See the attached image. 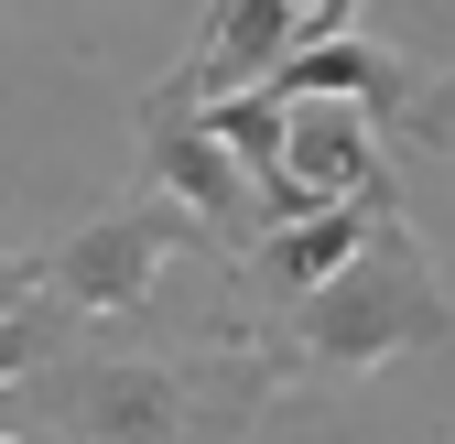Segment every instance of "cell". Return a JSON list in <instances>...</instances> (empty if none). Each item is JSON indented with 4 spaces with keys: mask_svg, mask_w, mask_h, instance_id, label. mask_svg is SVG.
<instances>
[{
    "mask_svg": "<svg viewBox=\"0 0 455 444\" xmlns=\"http://www.w3.org/2000/svg\"><path fill=\"white\" fill-rule=\"evenodd\" d=\"M44 412L66 423L76 444H250L271 391H282V358L271 347H185V358H152V347H54L22 369Z\"/></svg>",
    "mask_w": 455,
    "mask_h": 444,
    "instance_id": "6da1fadb",
    "label": "cell"
},
{
    "mask_svg": "<svg viewBox=\"0 0 455 444\" xmlns=\"http://www.w3.org/2000/svg\"><path fill=\"white\" fill-rule=\"evenodd\" d=\"M282 325H271V358H282V379H369V369H390V358H412V347H434L444 337V282H434V260H423V239L402 228V217H379V228L325 271V282H304L293 304H271Z\"/></svg>",
    "mask_w": 455,
    "mask_h": 444,
    "instance_id": "7a4b0ae2",
    "label": "cell"
},
{
    "mask_svg": "<svg viewBox=\"0 0 455 444\" xmlns=\"http://www.w3.org/2000/svg\"><path fill=\"white\" fill-rule=\"evenodd\" d=\"M185 250H196V217H185L174 195H141V206L87 217L76 239L33 250V293H44V304H66L76 325H87V314H141Z\"/></svg>",
    "mask_w": 455,
    "mask_h": 444,
    "instance_id": "3957f363",
    "label": "cell"
},
{
    "mask_svg": "<svg viewBox=\"0 0 455 444\" xmlns=\"http://www.w3.org/2000/svg\"><path fill=\"white\" fill-rule=\"evenodd\" d=\"M141 163H152V185L196 217V239H217L228 260H239V239L260 228V185L239 174V152L206 131V108H174V98L152 87L141 98Z\"/></svg>",
    "mask_w": 455,
    "mask_h": 444,
    "instance_id": "277c9868",
    "label": "cell"
},
{
    "mask_svg": "<svg viewBox=\"0 0 455 444\" xmlns=\"http://www.w3.org/2000/svg\"><path fill=\"white\" fill-rule=\"evenodd\" d=\"M379 217H402V185H358V195H325V206H304V217H260V228L239 239V271L260 282V304H293L304 282H325L336 260H347Z\"/></svg>",
    "mask_w": 455,
    "mask_h": 444,
    "instance_id": "5b68a950",
    "label": "cell"
},
{
    "mask_svg": "<svg viewBox=\"0 0 455 444\" xmlns=\"http://www.w3.org/2000/svg\"><path fill=\"white\" fill-rule=\"evenodd\" d=\"M293 44H304V0H206V33L185 44V66L163 76V98H174V108H206L228 87H260Z\"/></svg>",
    "mask_w": 455,
    "mask_h": 444,
    "instance_id": "8992f818",
    "label": "cell"
},
{
    "mask_svg": "<svg viewBox=\"0 0 455 444\" xmlns=\"http://www.w3.org/2000/svg\"><path fill=\"white\" fill-rule=\"evenodd\" d=\"M282 174H293L315 206L379 185L390 174V163H379V120H369L358 98H293V120H282Z\"/></svg>",
    "mask_w": 455,
    "mask_h": 444,
    "instance_id": "52a82bcc",
    "label": "cell"
},
{
    "mask_svg": "<svg viewBox=\"0 0 455 444\" xmlns=\"http://www.w3.org/2000/svg\"><path fill=\"white\" fill-rule=\"evenodd\" d=\"M260 87H282V98H358L369 120H402L412 66H402L390 44H369V33H304V44L282 54Z\"/></svg>",
    "mask_w": 455,
    "mask_h": 444,
    "instance_id": "ba28073f",
    "label": "cell"
},
{
    "mask_svg": "<svg viewBox=\"0 0 455 444\" xmlns=\"http://www.w3.org/2000/svg\"><path fill=\"white\" fill-rule=\"evenodd\" d=\"M444 120H455V54H444V76H434V87H412V98H402V131H412V141H434Z\"/></svg>",
    "mask_w": 455,
    "mask_h": 444,
    "instance_id": "9c48e42d",
    "label": "cell"
},
{
    "mask_svg": "<svg viewBox=\"0 0 455 444\" xmlns=\"http://www.w3.org/2000/svg\"><path fill=\"white\" fill-rule=\"evenodd\" d=\"M33 293V250H0V304H22Z\"/></svg>",
    "mask_w": 455,
    "mask_h": 444,
    "instance_id": "30bf717a",
    "label": "cell"
},
{
    "mask_svg": "<svg viewBox=\"0 0 455 444\" xmlns=\"http://www.w3.org/2000/svg\"><path fill=\"white\" fill-rule=\"evenodd\" d=\"M347 12H358V0H315V33H347Z\"/></svg>",
    "mask_w": 455,
    "mask_h": 444,
    "instance_id": "8fae6325",
    "label": "cell"
},
{
    "mask_svg": "<svg viewBox=\"0 0 455 444\" xmlns=\"http://www.w3.org/2000/svg\"><path fill=\"white\" fill-rule=\"evenodd\" d=\"M434 152H444V163H455V120H444V131H434Z\"/></svg>",
    "mask_w": 455,
    "mask_h": 444,
    "instance_id": "7c38bea8",
    "label": "cell"
},
{
    "mask_svg": "<svg viewBox=\"0 0 455 444\" xmlns=\"http://www.w3.org/2000/svg\"><path fill=\"white\" fill-rule=\"evenodd\" d=\"M0 444H12V433H0Z\"/></svg>",
    "mask_w": 455,
    "mask_h": 444,
    "instance_id": "4fadbf2b",
    "label": "cell"
}]
</instances>
